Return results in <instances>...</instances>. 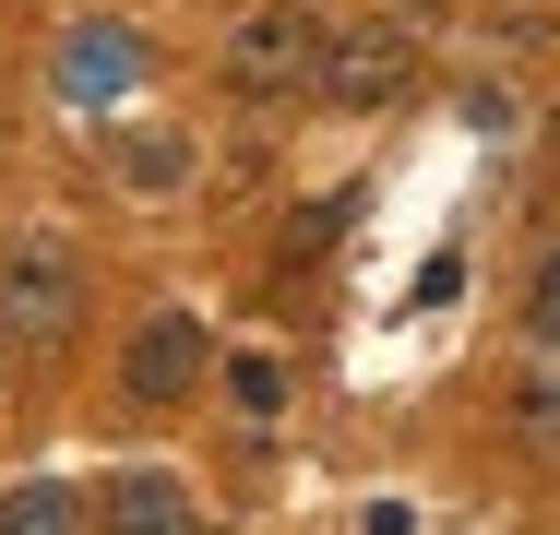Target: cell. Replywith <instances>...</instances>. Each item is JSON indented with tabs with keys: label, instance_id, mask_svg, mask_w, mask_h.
I'll return each mask as SVG.
<instances>
[{
	"label": "cell",
	"instance_id": "30bf717a",
	"mask_svg": "<svg viewBox=\"0 0 560 535\" xmlns=\"http://www.w3.org/2000/svg\"><path fill=\"white\" fill-rule=\"evenodd\" d=\"M525 333L560 345V250H537V286H525Z\"/></svg>",
	"mask_w": 560,
	"mask_h": 535
},
{
	"label": "cell",
	"instance_id": "7a4b0ae2",
	"mask_svg": "<svg viewBox=\"0 0 560 535\" xmlns=\"http://www.w3.org/2000/svg\"><path fill=\"white\" fill-rule=\"evenodd\" d=\"M72 321H84V262L72 250H12L0 262V345H72Z\"/></svg>",
	"mask_w": 560,
	"mask_h": 535
},
{
	"label": "cell",
	"instance_id": "ba28073f",
	"mask_svg": "<svg viewBox=\"0 0 560 535\" xmlns=\"http://www.w3.org/2000/svg\"><path fill=\"white\" fill-rule=\"evenodd\" d=\"M179 167H191L179 131H131V143H119V179H131V191H179Z\"/></svg>",
	"mask_w": 560,
	"mask_h": 535
},
{
	"label": "cell",
	"instance_id": "3957f363",
	"mask_svg": "<svg viewBox=\"0 0 560 535\" xmlns=\"http://www.w3.org/2000/svg\"><path fill=\"white\" fill-rule=\"evenodd\" d=\"M203 357H215V333H203L191 310H167V321L131 333V369H119V381H131V405H179V393L203 381Z\"/></svg>",
	"mask_w": 560,
	"mask_h": 535
},
{
	"label": "cell",
	"instance_id": "5b68a950",
	"mask_svg": "<svg viewBox=\"0 0 560 535\" xmlns=\"http://www.w3.org/2000/svg\"><path fill=\"white\" fill-rule=\"evenodd\" d=\"M96 524H108V535H203V512H191V488H179V476L119 464L108 488H96Z\"/></svg>",
	"mask_w": 560,
	"mask_h": 535
},
{
	"label": "cell",
	"instance_id": "6da1fadb",
	"mask_svg": "<svg viewBox=\"0 0 560 535\" xmlns=\"http://www.w3.org/2000/svg\"><path fill=\"white\" fill-rule=\"evenodd\" d=\"M323 12L311 0H250L238 12V36H226V84L238 96H299V84H323Z\"/></svg>",
	"mask_w": 560,
	"mask_h": 535
},
{
	"label": "cell",
	"instance_id": "4fadbf2b",
	"mask_svg": "<svg viewBox=\"0 0 560 535\" xmlns=\"http://www.w3.org/2000/svg\"><path fill=\"white\" fill-rule=\"evenodd\" d=\"M406 12H430V0H406Z\"/></svg>",
	"mask_w": 560,
	"mask_h": 535
},
{
	"label": "cell",
	"instance_id": "52a82bcc",
	"mask_svg": "<svg viewBox=\"0 0 560 535\" xmlns=\"http://www.w3.org/2000/svg\"><path fill=\"white\" fill-rule=\"evenodd\" d=\"M0 535H84V500L48 488V476H24V488H0Z\"/></svg>",
	"mask_w": 560,
	"mask_h": 535
},
{
	"label": "cell",
	"instance_id": "8fae6325",
	"mask_svg": "<svg viewBox=\"0 0 560 535\" xmlns=\"http://www.w3.org/2000/svg\"><path fill=\"white\" fill-rule=\"evenodd\" d=\"M226 381H238V405H275V393H287V369H275V357H238Z\"/></svg>",
	"mask_w": 560,
	"mask_h": 535
},
{
	"label": "cell",
	"instance_id": "9c48e42d",
	"mask_svg": "<svg viewBox=\"0 0 560 535\" xmlns=\"http://www.w3.org/2000/svg\"><path fill=\"white\" fill-rule=\"evenodd\" d=\"M525 440H537V452H560V357L525 381Z\"/></svg>",
	"mask_w": 560,
	"mask_h": 535
},
{
	"label": "cell",
	"instance_id": "7c38bea8",
	"mask_svg": "<svg viewBox=\"0 0 560 535\" xmlns=\"http://www.w3.org/2000/svg\"><path fill=\"white\" fill-rule=\"evenodd\" d=\"M549 155H560V119H549Z\"/></svg>",
	"mask_w": 560,
	"mask_h": 535
},
{
	"label": "cell",
	"instance_id": "277c9868",
	"mask_svg": "<svg viewBox=\"0 0 560 535\" xmlns=\"http://www.w3.org/2000/svg\"><path fill=\"white\" fill-rule=\"evenodd\" d=\"M406 72H418V60H406L394 24H358V36L323 48V96H335V107H394V96H406Z\"/></svg>",
	"mask_w": 560,
	"mask_h": 535
},
{
	"label": "cell",
	"instance_id": "8992f818",
	"mask_svg": "<svg viewBox=\"0 0 560 535\" xmlns=\"http://www.w3.org/2000/svg\"><path fill=\"white\" fill-rule=\"evenodd\" d=\"M131 72H143V36H131V24H72V36H60V96L72 107L119 96Z\"/></svg>",
	"mask_w": 560,
	"mask_h": 535
}]
</instances>
